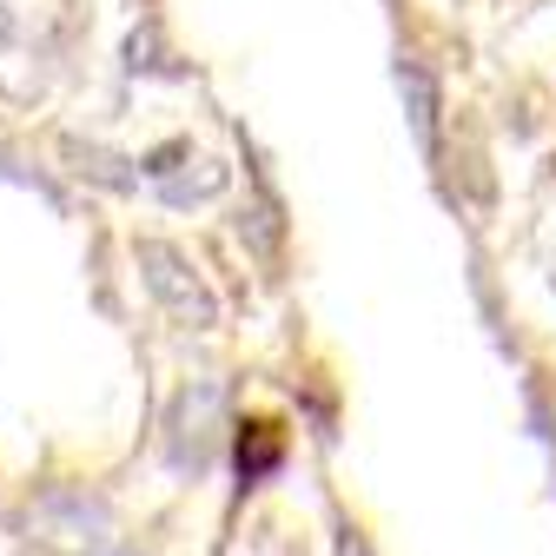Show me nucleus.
Returning <instances> with one entry per match:
<instances>
[{"label": "nucleus", "mask_w": 556, "mask_h": 556, "mask_svg": "<svg viewBox=\"0 0 556 556\" xmlns=\"http://www.w3.org/2000/svg\"><path fill=\"white\" fill-rule=\"evenodd\" d=\"M219 425H226V384L192 378V384L173 397V410H166V457H173V470H192V477H199L205 464H213Z\"/></svg>", "instance_id": "obj_3"}, {"label": "nucleus", "mask_w": 556, "mask_h": 556, "mask_svg": "<svg viewBox=\"0 0 556 556\" xmlns=\"http://www.w3.org/2000/svg\"><path fill=\"white\" fill-rule=\"evenodd\" d=\"M278 457H286V444H278V431L265 425V417H252V425H239V483L252 491V483H265L278 470Z\"/></svg>", "instance_id": "obj_6"}, {"label": "nucleus", "mask_w": 556, "mask_h": 556, "mask_svg": "<svg viewBox=\"0 0 556 556\" xmlns=\"http://www.w3.org/2000/svg\"><path fill=\"white\" fill-rule=\"evenodd\" d=\"M0 93L8 100H21V106H34L40 93H47V66H40V53H27V47H0Z\"/></svg>", "instance_id": "obj_7"}, {"label": "nucleus", "mask_w": 556, "mask_h": 556, "mask_svg": "<svg viewBox=\"0 0 556 556\" xmlns=\"http://www.w3.org/2000/svg\"><path fill=\"white\" fill-rule=\"evenodd\" d=\"M549 292H556V265H549Z\"/></svg>", "instance_id": "obj_14"}, {"label": "nucleus", "mask_w": 556, "mask_h": 556, "mask_svg": "<svg viewBox=\"0 0 556 556\" xmlns=\"http://www.w3.org/2000/svg\"><path fill=\"white\" fill-rule=\"evenodd\" d=\"M14 40V8H0V47Z\"/></svg>", "instance_id": "obj_12"}, {"label": "nucleus", "mask_w": 556, "mask_h": 556, "mask_svg": "<svg viewBox=\"0 0 556 556\" xmlns=\"http://www.w3.org/2000/svg\"><path fill=\"white\" fill-rule=\"evenodd\" d=\"M21 523L34 530V543H47L60 556H100V549H113L106 543L113 536V510H106V497L80 491V483H47V491L27 504Z\"/></svg>", "instance_id": "obj_1"}, {"label": "nucleus", "mask_w": 556, "mask_h": 556, "mask_svg": "<svg viewBox=\"0 0 556 556\" xmlns=\"http://www.w3.org/2000/svg\"><path fill=\"white\" fill-rule=\"evenodd\" d=\"M226 179H232V173H226L219 160H199V173H173V179L160 186V199H166V205H192V199H219V192H226Z\"/></svg>", "instance_id": "obj_8"}, {"label": "nucleus", "mask_w": 556, "mask_h": 556, "mask_svg": "<svg viewBox=\"0 0 556 556\" xmlns=\"http://www.w3.org/2000/svg\"><path fill=\"white\" fill-rule=\"evenodd\" d=\"M126 74H166V60H160V27H132L126 34Z\"/></svg>", "instance_id": "obj_9"}, {"label": "nucleus", "mask_w": 556, "mask_h": 556, "mask_svg": "<svg viewBox=\"0 0 556 556\" xmlns=\"http://www.w3.org/2000/svg\"><path fill=\"white\" fill-rule=\"evenodd\" d=\"M100 556H139V549H119V543H113V549H100Z\"/></svg>", "instance_id": "obj_13"}, {"label": "nucleus", "mask_w": 556, "mask_h": 556, "mask_svg": "<svg viewBox=\"0 0 556 556\" xmlns=\"http://www.w3.org/2000/svg\"><path fill=\"white\" fill-rule=\"evenodd\" d=\"M60 153L74 160V173H80V179H93V186H106V192H132V186H139V160L106 153V147H87L80 132H66V139H60Z\"/></svg>", "instance_id": "obj_5"}, {"label": "nucleus", "mask_w": 556, "mask_h": 556, "mask_svg": "<svg viewBox=\"0 0 556 556\" xmlns=\"http://www.w3.org/2000/svg\"><path fill=\"white\" fill-rule=\"evenodd\" d=\"M397 93H404V113H410L417 147H425V153H438V80H431V66L397 60Z\"/></svg>", "instance_id": "obj_4"}, {"label": "nucleus", "mask_w": 556, "mask_h": 556, "mask_svg": "<svg viewBox=\"0 0 556 556\" xmlns=\"http://www.w3.org/2000/svg\"><path fill=\"white\" fill-rule=\"evenodd\" d=\"M132 258H139V278H147V292H153L179 325H192V331H213V325H219V299H213V286H205V278L192 271V258H186L179 245H166V239H139Z\"/></svg>", "instance_id": "obj_2"}, {"label": "nucleus", "mask_w": 556, "mask_h": 556, "mask_svg": "<svg viewBox=\"0 0 556 556\" xmlns=\"http://www.w3.org/2000/svg\"><path fill=\"white\" fill-rule=\"evenodd\" d=\"M338 556H371V549H365V536H358V530H338Z\"/></svg>", "instance_id": "obj_11"}, {"label": "nucleus", "mask_w": 556, "mask_h": 556, "mask_svg": "<svg viewBox=\"0 0 556 556\" xmlns=\"http://www.w3.org/2000/svg\"><path fill=\"white\" fill-rule=\"evenodd\" d=\"M192 166V147L186 139H166V147H153L147 160H139V179H153V186H166L173 173H186Z\"/></svg>", "instance_id": "obj_10"}]
</instances>
